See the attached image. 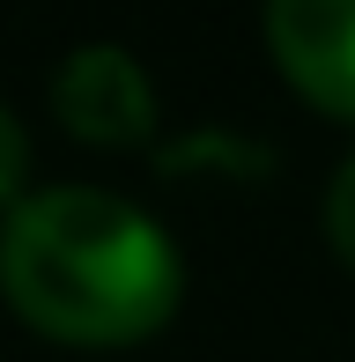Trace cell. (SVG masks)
<instances>
[{"instance_id": "obj_4", "label": "cell", "mask_w": 355, "mask_h": 362, "mask_svg": "<svg viewBox=\"0 0 355 362\" xmlns=\"http://www.w3.org/2000/svg\"><path fill=\"white\" fill-rule=\"evenodd\" d=\"M326 244L341 267H355V163H341V177L326 185Z\"/></svg>"}, {"instance_id": "obj_5", "label": "cell", "mask_w": 355, "mask_h": 362, "mask_svg": "<svg viewBox=\"0 0 355 362\" xmlns=\"http://www.w3.org/2000/svg\"><path fill=\"white\" fill-rule=\"evenodd\" d=\"M23 177H30V134L15 126V111L0 104V200H15Z\"/></svg>"}, {"instance_id": "obj_3", "label": "cell", "mask_w": 355, "mask_h": 362, "mask_svg": "<svg viewBox=\"0 0 355 362\" xmlns=\"http://www.w3.org/2000/svg\"><path fill=\"white\" fill-rule=\"evenodd\" d=\"M267 45L289 89L355 126V0H267Z\"/></svg>"}, {"instance_id": "obj_1", "label": "cell", "mask_w": 355, "mask_h": 362, "mask_svg": "<svg viewBox=\"0 0 355 362\" xmlns=\"http://www.w3.org/2000/svg\"><path fill=\"white\" fill-rule=\"evenodd\" d=\"M178 252L141 207L96 185L30 192L0 229V296L67 348H134L178 310Z\"/></svg>"}, {"instance_id": "obj_2", "label": "cell", "mask_w": 355, "mask_h": 362, "mask_svg": "<svg viewBox=\"0 0 355 362\" xmlns=\"http://www.w3.org/2000/svg\"><path fill=\"white\" fill-rule=\"evenodd\" d=\"M52 111L89 148H134L156 126V89L126 45H82L52 74Z\"/></svg>"}]
</instances>
